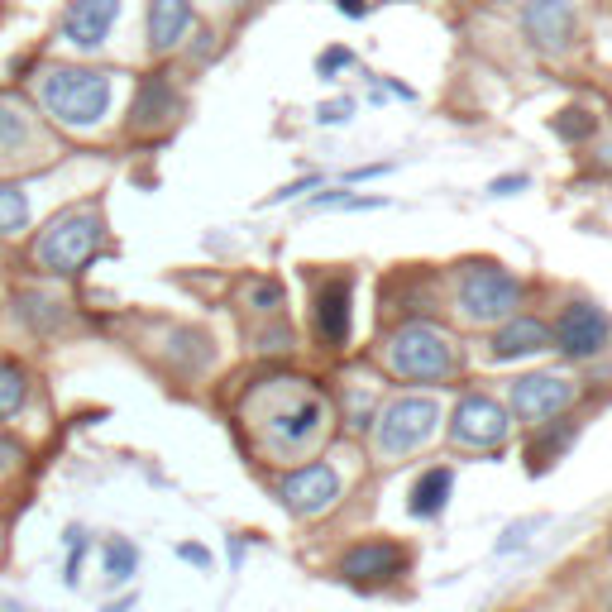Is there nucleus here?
Masks as SVG:
<instances>
[{
    "mask_svg": "<svg viewBox=\"0 0 612 612\" xmlns=\"http://www.w3.org/2000/svg\"><path fill=\"white\" fill-rule=\"evenodd\" d=\"M110 96H115V77L110 72H91V67H53L39 87V101L44 110L67 125V130H87L110 110Z\"/></svg>",
    "mask_w": 612,
    "mask_h": 612,
    "instance_id": "obj_1",
    "label": "nucleus"
},
{
    "mask_svg": "<svg viewBox=\"0 0 612 612\" xmlns=\"http://www.w3.org/2000/svg\"><path fill=\"white\" fill-rule=\"evenodd\" d=\"M101 244V216L91 206H72L63 216L48 220V230L34 244V259L44 263L48 273H82L87 259Z\"/></svg>",
    "mask_w": 612,
    "mask_h": 612,
    "instance_id": "obj_2",
    "label": "nucleus"
},
{
    "mask_svg": "<svg viewBox=\"0 0 612 612\" xmlns=\"http://www.w3.org/2000/svg\"><path fill=\"white\" fill-rule=\"evenodd\" d=\"M388 369L416 383H431V378H450L459 369V354L450 345V335L436 326H402L388 345Z\"/></svg>",
    "mask_w": 612,
    "mask_h": 612,
    "instance_id": "obj_3",
    "label": "nucleus"
},
{
    "mask_svg": "<svg viewBox=\"0 0 612 612\" xmlns=\"http://www.w3.org/2000/svg\"><path fill=\"white\" fill-rule=\"evenodd\" d=\"M459 311L469 321H507L522 302V283L498 263H469L459 273Z\"/></svg>",
    "mask_w": 612,
    "mask_h": 612,
    "instance_id": "obj_4",
    "label": "nucleus"
},
{
    "mask_svg": "<svg viewBox=\"0 0 612 612\" xmlns=\"http://www.w3.org/2000/svg\"><path fill=\"white\" fill-rule=\"evenodd\" d=\"M550 345L565 359H593V354H603L612 345V316L593 302H569L560 311V321H555Z\"/></svg>",
    "mask_w": 612,
    "mask_h": 612,
    "instance_id": "obj_5",
    "label": "nucleus"
},
{
    "mask_svg": "<svg viewBox=\"0 0 612 612\" xmlns=\"http://www.w3.org/2000/svg\"><path fill=\"white\" fill-rule=\"evenodd\" d=\"M440 426V407L431 397H397L378 421V445L383 455H407L421 440H431Z\"/></svg>",
    "mask_w": 612,
    "mask_h": 612,
    "instance_id": "obj_6",
    "label": "nucleus"
},
{
    "mask_svg": "<svg viewBox=\"0 0 612 612\" xmlns=\"http://www.w3.org/2000/svg\"><path fill=\"white\" fill-rule=\"evenodd\" d=\"M512 421L488 393L459 397V407L450 412V440L455 445H474V450H493L498 440H507Z\"/></svg>",
    "mask_w": 612,
    "mask_h": 612,
    "instance_id": "obj_7",
    "label": "nucleus"
},
{
    "mask_svg": "<svg viewBox=\"0 0 612 612\" xmlns=\"http://www.w3.org/2000/svg\"><path fill=\"white\" fill-rule=\"evenodd\" d=\"M335 498H340V474L330 464H302L278 483V503L292 517H321L326 507H335Z\"/></svg>",
    "mask_w": 612,
    "mask_h": 612,
    "instance_id": "obj_8",
    "label": "nucleus"
},
{
    "mask_svg": "<svg viewBox=\"0 0 612 612\" xmlns=\"http://www.w3.org/2000/svg\"><path fill=\"white\" fill-rule=\"evenodd\" d=\"M350 306H354V278L350 273H335L316 287V302H311V326L316 340L326 350H345L350 345Z\"/></svg>",
    "mask_w": 612,
    "mask_h": 612,
    "instance_id": "obj_9",
    "label": "nucleus"
},
{
    "mask_svg": "<svg viewBox=\"0 0 612 612\" xmlns=\"http://www.w3.org/2000/svg\"><path fill=\"white\" fill-rule=\"evenodd\" d=\"M402 569H407V550L397 541H364V546L340 555V574L354 589H383V584H393Z\"/></svg>",
    "mask_w": 612,
    "mask_h": 612,
    "instance_id": "obj_10",
    "label": "nucleus"
},
{
    "mask_svg": "<svg viewBox=\"0 0 612 612\" xmlns=\"http://www.w3.org/2000/svg\"><path fill=\"white\" fill-rule=\"evenodd\" d=\"M574 402V383L560 378V373H526L512 383V412L522 421H541L546 426L555 412H565Z\"/></svg>",
    "mask_w": 612,
    "mask_h": 612,
    "instance_id": "obj_11",
    "label": "nucleus"
},
{
    "mask_svg": "<svg viewBox=\"0 0 612 612\" xmlns=\"http://www.w3.org/2000/svg\"><path fill=\"white\" fill-rule=\"evenodd\" d=\"M522 29L536 48H569L579 39V10L574 0H531L522 10Z\"/></svg>",
    "mask_w": 612,
    "mask_h": 612,
    "instance_id": "obj_12",
    "label": "nucleus"
},
{
    "mask_svg": "<svg viewBox=\"0 0 612 612\" xmlns=\"http://www.w3.org/2000/svg\"><path fill=\"white\" fill-rule=\"evenodd\" d=\"M120 20V0H72L63 15V39L72 48H101Z\"/></svg>",
    "mask_w": 612,
    "mask_h": 612,
    "instance_id": "obj_13",
    "label": "nucleus"
},
{
    "mask_svg": "<svg viewBox=\"0 0 612 612\" xmlns=\"http://www.w3.org/2000/svg\"><path fill=\"white\" fill-rule=\"evenodd\" d=\"M268 426H273V436L283 440V445H306V440L326 426V402L311 393H297L292 407H278V412L268 416Z\"/></svg>",
    "mask_w": 612,
    "mask_h": 612,
    "instance_id": "obj_14",
    "label": "nucleus"
},
{
    "mask_svg": "<svg viewBox=\"0 0 612 612\" xmlns=\"http://www.w3.org/2000/svg\"><path fill=\"white\" fill-rule=\"evenodd\" d=\"M192 29V0H149V48L168 53Z\"/></svg>",
    "mask_w": 612,
    "mask_h": 612,
    "instance_id": "obj_15",
    "label": "nucleus"
},
{
    "mask_svg": "<svg viewBox=\"0 0 612 612\" xmlns=\"http://www.w3.org/2000/svg\"><path fill=\"white\" fill-rule=\"evenodd\" d=\"M177 110L173 82L168 77H144L139 91H134V106H130V125L134 130H153V125H168Z\"/></svg>",
    "mask_w": 612,
    "mask_h": 612,
    "instance_id": "obj_16",
    "label": "nucleus"
},
{
    "mask_svg": "<svg viewBox=\"0 0 612 612\" xmlns=\"http://www.w3.org/2000/svg\"><path fill=\"white\" fill-rule=\"evenodd\" d=\"M450 488H455V469H450V464H431V469L412 483V493H407V512L421 517V522L440 517L445 503H450Z\"/></svg>",
    "mask_w": 612,
    "mask_h": 612,
    "instance_id": "obj_17",
    "label": "nucleus"
},
{
    "mask_svg": "<svg viewBox=\"0 0 612 612\" xmlns=\"http://www.w3.org/2000/svg\"><path fill=\"white\" fill-rule=\"evenodd\" d=\"M550 350V330L541 321H531V316H517V321H507L498 335H493V359L507 364V359H522V354H541Z\"/></svg>",
    "mask_w": 612,
    "mask_h": 612,
    "instance_id": "obj_18",
    "label": "nucleus"
},
{
    "mask_svg": "<svg viewBox=\"0 0 612 612\" xmlns=\"http://www.w3.org/2000/svg\"><path fill=\"white\" fill-rule=\"evenodd\" d=\"M101 565H106L110 584H125L134 569H139V550H134V541H125V536H110L106 546H101Z\"/></svg>",
    "mask_w": 612,
    "mask_h": 612,
    "instance_id": "obj_19",
    "label": "nucleus"
},
{
    "mask_svg": "<svg viewBox=\"0 0 612 612\" xmlns=\"http://www.w3.org/2000/svg\"><path fill=\"white\" fill-rule=\"evenodd\" d=\"M550 130H555V139H565V144H584L598 130V115H589L584 106H565V110H555Z\"/></svg>",
    "mask_w": 612,
    "mask_h": 612,
    "instance_id": "obj_20",
    "label": "nucleus"
},
{
    "mask_svg": "<svg viewBox=\"0 0 612 612\" xmlns=\"http://www.w3.org/2000/svg\"><path fill=\"white\" fill-rule=\"evenodd\" d=\"M29 397V373L15 359H0V416H15Z\"/></svg>",
    "mask_w": 612,
    "mask_h": 612,
    "instance_id": "obj_21",
    "label": "nucleus"
},
{
    "mask_svg": "<svg viewBox=\"0 0 612 612\" xmlns=\"http://www.w3.org/2000/svg\"><path fill=\"white\" fill-rule=\"evenodd\" d=\"M569 440H574V426H569V421H560V431L546 426L541 436L531 440V450H526V455H531V469H546L550 459H560L569 450Z\"/></svg>",
    "mask_w": 612,
    "mask_h": 612,
    "instance_id": "obj_22",
    "label": "nucleus"
},
{
    "mask_svg": "<svg viewBox=\"0 0 612 612\" xmlns=\"http://www.w3.org/2000/svg\"><path fill=\"white\" fill-rule=\"evenodd\" d=\"M24 225H29V197L20 187L0 182V235H20Z\"/></svg>",
    "mask_w": 612,
    "mask_h": 612,
    "instance_id": "obj_23",
    "label": "nucleus"
},
{
    "mask_svg": "<svg viewBox=\"0 0 612 612\" xmlns=\"http://www.w3.org/2000/svg\"><path fill=\"white\" fill-rule=\"evenodd\" d=\"M20 316L29 321L34 330H53V326H63V306L58 302H48V297H39V292H20Z\"/></svg>",
    "mask_w": 612,
    "mask_h": 612,
    "instance_id": "obj_24",
    "label": "nucleus"
},
{
    "mask_svg": "<svg viewBox=\"0 0 612 612\" xmlns=\"http://www.w3.org/2000/svg\"><path fill=\"white\" fill-rule=\"evenodd\" d=\"M29 144V125H24V115L10 101H0V158H10V153H20Z\"/></svg>",
    "mask_w": 612,
    "mask_h": 612,
    "instance_id": "obj_25",
    "label": "nucleus"
},
{
    "mask_svg": "<svg viewBox=\"0 0 612 612\" xmlns=\"http://www.w3.org/2000/svg\"><path fill=\"white\" fill-rule=\"evenodd\" d=\"M244 302L259 306V311H278V306H283V287L278 283H249L244 287Z\"/></svg>",
    "mask_w": 612,
    "mask_h": 612,
    "instance_id": "obj_26",
    "label": "nucleus"
},
{
    "mask_svg": "<svg viewBox=\"0 0 612 612\" xmlns=\"http://www.w3.org/2000/svg\"><path fill=\"white\" fill-rule=\"evenodd\" d=\"M536 526H546V517H526V522L507 526V536H503V541H498V555H507V550L526 546V541H531V531H536Z\"/></svg>",
    "mask_w": 612,
    "mask_h": 612,
    "instance_id": "obj_27",
    "label": "nucleus"
},
{
    "mask_svg": "<svg viewBox=\"0 0 612 612\" xmlns=\"http://www.w3.org/2000/svg\"><path fill=\"white\" fill-rule=\"evenodd\" d=\"M350 110H354V101L350 96H340V101H330V106L316 110V120H321V125H345V120H350Z\"/></svg>",
    "mask_w": 612,
    "mask_h": 612,
    "instance_id": "obj_28",
    "label": "nucleus"
},
{
    "mask_svg": "<svg viewBox=\"0 0 612 612\" xmlns=\"http://www.w3.org/2000/svg\"><path fill=\"white\" fill-rule=\"evenodd\" d=\"M340 67H350V48H330V53L316 58V72H321V77H335Z\"/></svg>",
    "mask_w": 612,
    "mask_h": 612,
    "instance_id": "obj_29",
    "label": "nucleus"
},
{
    "mask_svg": "<svg viewBox=\"0 0 612 612\" xmlns=\"http://www.w3.org/2000/svg\"><path fill=\"white\" fill-rule=\"evenodd\" d=\"M526 187V177L517 173V177H493V182H488V192H493V197H512V192H522Z\"/></svg>",
    "mask_w": 612,
    "mask_h": 612,
    "instance_id": "obj_30",
    "label": "nucleus"
},
{
    "mask_svg": "<svg viewBox=\"0 0 612 612\" xmlns=\"http://www.w3.org/2000/svg\"><path fill=\"white\" fill-rule=\"evenodd\" d=\"M15 459H24V450H20V440H5L0 436V469H10Z\"/></svg>",
    "mask_w": 612,
    "mask_h": 612,
    "instance_id": "obj_31",
    "label": "nucleus"
},
{
    "mask_svg": "<svg viewBox=\"0 0 612 612\" xmlns=\"http://www.w3.org/2000/svg\"><path fill=\"white\" fill-rule=\"evenodd\" d=\"M311 187H316V177H302V182H292V187H283V192H278L273 201H292V197H302V192H311Z\"/></svg>",
    "mask_w": 612,
    "mask_h": 612,
    "instance_id": "obj_32",
    "label": "nucleus"
},
{
    "mask_svg": "<svg viewBox=\"0 0 612 612\" xmlns=\"http://www.w3.org/2000/svg\"><path fill=\"white\" fill-rule=\"evenodd\" d=\"M177 555H182V560H192V565H211V555H206L201 546H182Z\"/></svg>",
    "mask_w": 612,
    "mask_h": 612,
    "instance_id": "obj_33",
    "label": "nucleus"
},
{
    "mask_svg": "<svg viewBox=\"0 0 612 612\" xmlns=\"http://www.w3.org/2000/svg\"><path fill=\"white\" fill-rule=\"evenodd\" d=\"M340 10H345V15H350V20H359V15H364V10H369V5H364V0H340Z\"/></svg>",
    "mask_w": 612,
    "mask_h": 612,
    "instance_id": "obj_34",
    "label": "nucleus"
},
{
    "mask_svg": "<svg viewBox=\"0 0 612 612\" xmlns=\"http://www.w3.org/2000/svg\"><path fill=\"white\" fill-rule=\"evenodd\" d=\"M130 608H134V593H125V598H115L106 612H130Z\"/></svg>",
    "mask_w": 612,
    "mask_h": 612,
    "instance_id": "obj_35",
    "label": "nucleus"
},
{
    "mask_svg": "<svg viewBox=\"0 0 612 612\" xmlns=\"http://www.w3.org/2000/svg\"><path fill=\"white\" fill-rule=\"evenodd\" d=\"M598 153H603L598 163H603V168H612V144H603V149H598Z\"/></svg>",
    "mask_w": 612,
    "mask_h": 612,
    "instance_id": "obj_36",
    "label": "nucleus"
}]
</instances>
